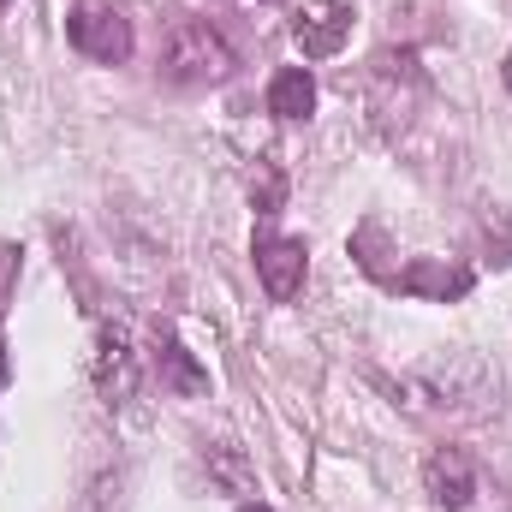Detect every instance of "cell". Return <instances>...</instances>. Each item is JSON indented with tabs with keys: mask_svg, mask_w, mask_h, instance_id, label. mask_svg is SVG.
I'll return each instance as SVG.
<instances>
[{
	"mask_svg": "<svg viewBox=\"0 0 512 512\" xmlns=\"http://www.w3.org/2000/svg\"><path fill=\"white\" fill-rule=\"evenodd\" d=\"M227 72H233V48L203 18H179L167 30V78H179V84H215Z\"/></svg>",
	"mask_w": 512,
	"mask_h": 512,
	"instance_id": "cell-1",
	"label": "cell"
},
{
	"mask_svg": "<svg viewBox=\"0 0 512 512\" xmlns=\"http://www.w3.org/2000/svg\"><path fill=\"white\" fill-rule=\"evenodd\" d=\"M72 48L84 60H102V66H120L131 54V24L120 6H102V0H84L72 12Z\"/></svg>",
	"mask_w": 512,
	"mask_h": 512,
	"instance_id": "cell-2",
	"label": "cell"
},
{
	"mask_svg": "<svg viewBox=\"0 0 512 512\" xmlns=\"http://www.w3.org/2000/svg\"><path fill=\"white\" fill-rule=\"evenodd\" d=\"M352 36V0H304L292 12V42L310 54V60H328L340 54Z\"/></svg>",
	"mask_w": 512,
	"mask_h": 512,
	"instance_id": "cell-3",
	"label": "cell"
},
{
	"mask_svg": "<svg viewBox=\"0 0 512 512\" xmlns=\"http://www.w3.org/2000/svg\"><path fill=\"white\" fill-rule=\"evenodd\" d=\"M256 274H262V286H268L274 304L298 298V286H304V245L262 233V239H256Z\"/></svg>",
	"mask_w": 512,
	"mask_h": 512,
	"instance_id": "cell-4",
	"label": "cell"
},
{
	"mask_svg": "<svg viewBox=\"0 0 512 512\" xmlns=\"http://www.w3.org/2000/svg\"><path fill=\"white\" fill-rule=\"evenodd\" d=\"M423 483H429V495L441 501V507H471V495H477V471H471V459L459 453V447H441V453H429V465H423Z\"/></svg>",
	"mask_w": 512,
	"mask_h": 512,
	"instance_id": "cell-5",
	"label": "cell"
},
{
	"mask_svg": "<svg viewBox=\"0 0 512 512\" xmlns=\"http://www.w3.org/2000/svg\"><path fill=\"white\" fill-rule=\"evenodd\" d=\"M316 108V84H310V72L304 66H286L274 84H268V114H280V120H304Z\"/></svg>",
	"mask_w": 512,
	"mask_h": 512,
	"instance_id": "cell-6",
	"label": "cell"
},
{
	"mask_svg": "<svg viewBox=\"0 0 512 512\" xmlns=\"http://www.w3.org/2000/svg\"><path fill=\"white\" fill-rule=\"evenodd\" d=\"M0 382H6V352H0Z\"/></svg>",
	"mask_w": 512,
	"mask_h": 512,
	"instance_id": "cell-7",
	"label": "cell"
},
{
	"mask_svg": "<svg viewBox=\"0 0 512 512\" xmlns=\"http://www.w3.org/2000/svg\"><path fill=\"white\" fill-rule=\"evenodd\" d=\"M0 6H6V0H0Z\"/></svg>",
	"mask_w": 512,
	"mask_h": 512,
	"instance_id": "cell-8",
	"label": "cell"
}]
</instances>
